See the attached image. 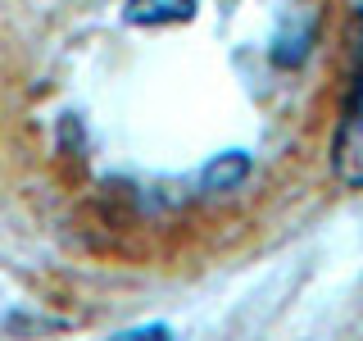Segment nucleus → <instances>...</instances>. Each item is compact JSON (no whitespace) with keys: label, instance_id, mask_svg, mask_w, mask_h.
I'll return each mask as SVG.
<instances>
[{"label":"nucleus","instance_id":"nucleus-1","mask_svg":"<svg viewBox=\"0 0 363 341\" xmlns=\"http://www.w3.org/2000/svg\"><path fill=\"white\" fill-rule=\"evenodd\" d=\"M332 178L350 191H363V5H359V60L332 136Z\"/></svg>","mask_w":363,"mask_h":341},{"label":"nucleus","instance_id":"nucleus-2","mask_svg":"<svg viewBox=\"0 0 363 341\" xmlns=\"http://www.w3.org/2000/svg\"><path fill=\"white\" fill-rule=\"evenodd\" d=\"M200 0H128L123 5V23L132 28H173V23H191Z\"/></svg>","mask_w":363,"mask_h":341},{"label":"nucleus","instance_id":"nucleus-3","mask_svg":"<svg viewBox=\"0 0 363 341\" xmlns=\"http://www.w3.org/2000/svg\"><path fill=\"white\" fill-rule=\"evenodd\" d=\"M250 178V155L245 151H223L200 168V191H236Z\"/></svg>","mask_w":363,"mask_h":341},{"label":"nucleus","instance_id":"nucleus-4","mask_svg":"<svg viewBox=\"0 0 363 341\" xmlns=\"http://www.w3.org/2000/svg\"><path fill=\"white\" fill-rule=\"evenodd\" d=\"M313 32H318V23L313 18H304L300 28H281L277 37H272V64H300L304 55H309V45H313Z\"/></svg>","mask_w":363,"mask_h":341},{"label":"nucleus","instance_id":"nucleus-5","mask_svg":"<svg viewBox=\"0 0 363 341\" xmlns=\"http://www.w3.org/2000/svg\"><path fill=\"white\" fill-rule=\"evenodd\" d=\"M123 341H136V337H173L168 332V323H150V328H128V332H118Z\"/></svg>","mask_w":363,"mask_h":341}]
</instances>
